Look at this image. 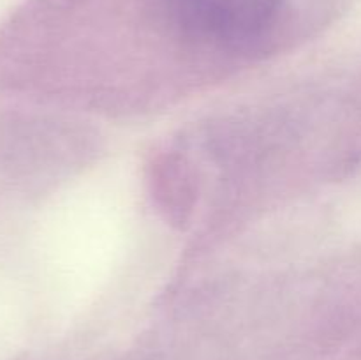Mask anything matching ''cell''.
I'll use <instances>...</instances> for the list:
<instances>
[{
    "instance_id": "cell-1",
    "label": "cell",
    "mask_w": 361,
    "mask_h": 360,
    "mask_svg": "<svg viewBox=\"0 0 361 360\" xmlns=\"http://www.w3.org/2000/svg\"><path fill=\"white\" fill-rule=\"evenodd\" d=\"M180 28L201 41L236 46L263 35L284 0H164Z\"/></svg>"
}]
</instances>
